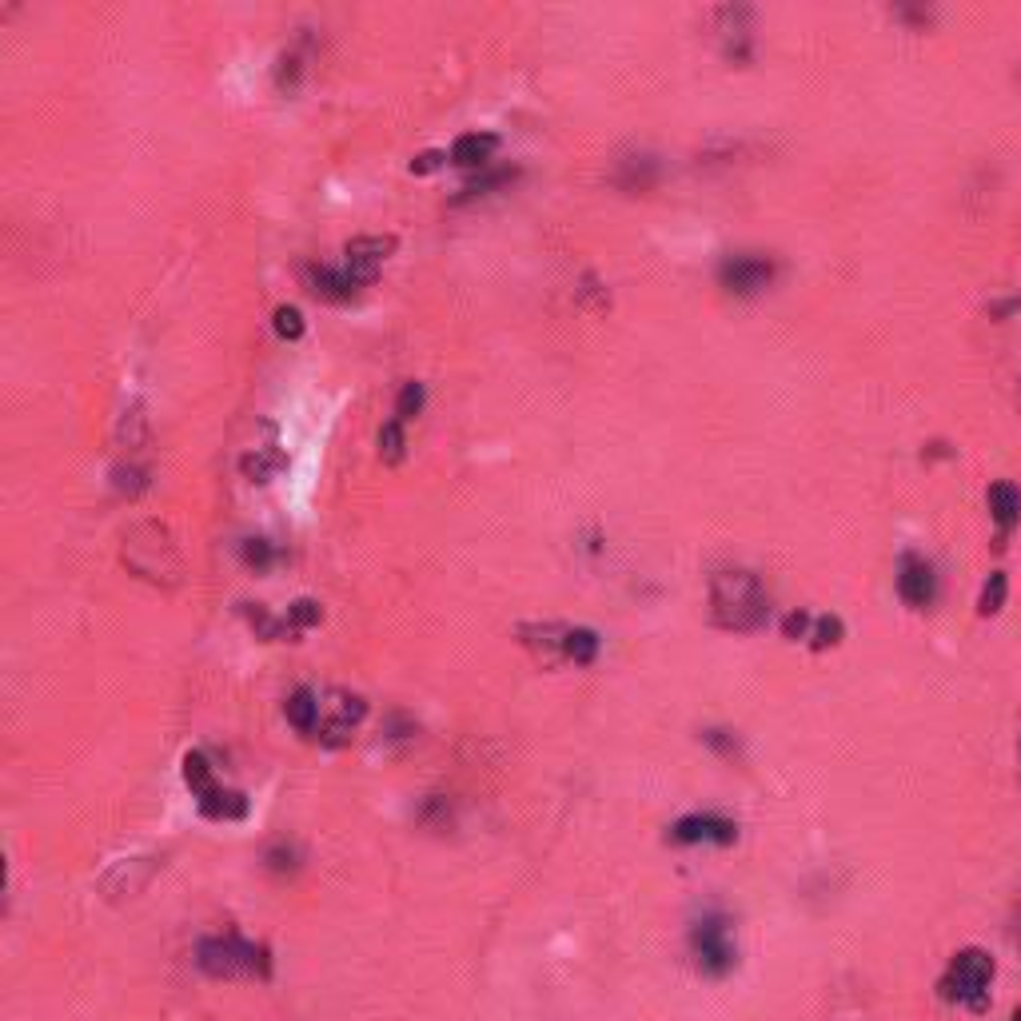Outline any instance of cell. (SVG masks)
Returning <instances> with one entry per match:
<instances>
[{
	"mask_svg": "<svg viewBox=\"0 0 1021 1021\" xmlns=\"http://www.w3.org/2000/svg\"><path fill=\"white\" fill-rule=\"evenodd\" d=\"M710 611L726 631H758L770 619V595L750 571H718L710 579Z\"/></svg>",
	"mask_w": 1021,
	"mask_h": 1021,
	"instance_id": "6da1fadb",
	"label": "cell"
},
{
	"mask_svg": "<svg viewBox=\"0 0 1021 1021\" xmlns=\"http://www.w3.org/2000/svg\"><path fill=\"white\" fill-rule=\"evenodd\" d=\"M196 966L208 978H264L268 950L244 942L240 934H212L196 946Z\"/></svg>",
	"mask_w": 1021,
	"mask_h": 1021,
	"instance_id": "7a4b0ae2",
	"label": "cell"
},
{
	"mask_svg": "<svg viewBox=\"0 0 1021 1021\" xmlns=\"http://www.w3.org/2000/svg\"><path fill=\"white\" fill-rule=\"evenodd\" d=\"M994 982V958L986 950H962L950 962V974L942 978V998L962 1002L970 1010H986V990Z\"/></svg>",
	"mask_w": 1021,
	"mask_h": 1021,
	"instance_id": "3957f363",
	"label": "cell"
},
{
	"mask_svg": "<svg viewBox=\"0 0 1021 1021\" xmlns=\"http://www.w3.org/2000/svg\"><path fill=\"white\" fill-rule=\"evenodd\" d=\"M124 563L144 575V579H176L180 571V559H176V547L172 539L152 523V543H144V527H136L132 535H124Z\"/></svg>",
	"mask_w": 1021,
	"mask_h": 1021,
	"instance_id": "277c9868",
	"label": "cell"
},
{
	"mask_svg": "<svg viewBox=\"0 0 1021 1021\" xmlns=\"http://www.w3.org/2000/svg\"><path fill=\"white\" fill-rule=\"evenodd\" d=\"M690 950H694V962L702 974L710 978H722L734 970L738 954H734V942H730V922L726 918H702L694 930H690Z\"/></svg>",
	"mask_w": 1021,
	"mask_h": 1021,
	"instance_id": "5b68a950",
	"label": "cell"
},
{
	"mask_svg": "<svg viewBox=\"0 0 1021 1021\" xmlns=\"http://www.w3.org/2000/svg\"><path fill=\"white\" fill-rule=\"evenodd\" d=\"M774 276H778V264L762 252H738L718 264V284L730 296H758L774 284Z\"/></svg>",
	"mask_w": 1021,
	"mask_h": 1021,
	"instance_id": "8992f818",
	"label": "cell"
},
{
	"mask_svg": "<svg viewBox=\"0 0 1021 1021\" xmlns=\"http://www.w3.org/2000/svg\"><path fill=\"white\" fill-rule=\"evenodd\" d=\"M367 284L347 268V264H312L308 268V292L316 300H328V304H347L363 292Z\"/></svg>",
	"mask_w": 1021,
	"mask_h": 1021,
	"instance_id": "52a82bcc",
	"label": "cell"
},
{
	"mask_svg": "<svg viewBox=\"0 0 1021 1021\" xmlns=\"http://www.w3.org/2000/svg\"><path fill=\"white\" fill-rule=\"evenodd\" d=\"M734 838H738V826L722 814H686L671 826V842H679V846H698V842L730 846Z\"/></svg>",
	"mask_w": 1021,
	"mask_h": 1021,
	"instance_id": "ba28073f",
	"label": "cell"
},
{
	"mask_svg": "<svg viewBox=\"0 0 1021 1021\" xmlns=\"http://www.w3.org/2000/svg\"><path fill=\"white\" fill-rule=\"evenodd\" d=\"M395 252V236H355L347 248H343V264L371 288L375 284V276H379V268H383V260Z\"/></svg>",
	"mask_w": 1021,
	"mask_h": 1021,
	"instance_id": "9c48e42d",
	"label": "cell"
},
{
	"mask_svg": "<svg viewBox=\"0 0 1021 1021\" xmlns=\"http://www.w3.org/2000/svg\"><path fill=\"white\" fill-rule=\"evenodd\" d=\"M898 595L914 607L926 611L938 599V575L922 555H902V571H898Z\"/></svg>",
	"mask_w": 1021,
	"mask_h": 1021,
	"instance_id": "30bf717a",
	"label": "cell"
},
{
	"mask_svg": "<svg viewBox=\"0 0 1021 1021\" xmlns=\"http://www.w3.org/2000/svg\"><path fill=\"white\" fill-rule=\"evenodd\" d=\"M499 152V136L495 132H463L455 144H451V164L455 168H487L491 164V156Z\"/></svg>",
	"mask_w": 1021,
	"mask_h": 1021,
	"instance_id": "8fae6325",
	"label": "cell"
},
{
	"mask_svg": "<svg viewBox=\"0 0 1021 1021\" xmlns=\"http://www.w3.org/2000/svg\"><path fill=\"white\" fill-rule=\"evenodd\" d=\"M196 806H200L204 818H216V822H236V818L248 814V798L240 790H224V786H216L212 794L196 798Z\"/></svg>",
	"mask_w": 1021,
	"mask_h": 1021,
	"instance_id": "7c38bea8",
	"label": "cell"
},
{
	"mask_svg": "<svg viewBox=\"0 0 1021 1021\" xmlns=\"http://www.w3.org/2000/svg\"><path fill=\"white\" fill-rule=\"evenodd\" d=\"M284 467H288V455L276 451V447H256V451H248V455L240 459V471H244V479H252V483H272Z\"/></svg>",
	"mask_w": 1021,
	"mask_h": 1021,
	"instance_id": "4fadbf2b",
	"label": "cell"
},
{
	"mask_svg": "<svg viewBox=\"0 0 1021 1021\" xmlns=\"http://www.w3.org/2000/svg\"><path fill=\"white\" fill-rule=\"evenodd\" d=\"M990 515H994V523L1002 527V535L1006 531H1014V523L1021 519V491L1014 483H994L990 487Z\"/></svg>",
	"mask_w": 1021,
	"mask_h": 1021,
	"instance_id": "5bb4252c",
	"label": "cell"
},
{
	"mask_svg": "<svg viewBox=\"0 0 1021 1021\" xmlns=\"http://www.w3.org/2000/svg\"><path fill=\"white\" fill-rule=\"evenodd\" d=\"M288 722L300 730V734H316L320 730V694H312V690H296L292 698H288Z\"/></svg>",
	"mask_w": 1021,
	"mask_h": 1021,
	"instance_id": "9a60e30c",
	"label": "cell"
},
{
	"mask_svg": "<svg viewBox=\"0 0 1021 1021\" xmlns=\"http://www.w3.org/2000/svg\"><path fill=\"white\" fill-rule=\"evenodd\" d=\"M595 655H599V639H595V631H587V627H567V631H563V659H567V663H575V667H591V663H595Z\"/></svg>",
	"mask_w": 1021,
	"mask_h": 1021,
	"instance_id": "2e32d148",
	"label": "cell"
},
{
	"mask_svg": "<svg viewBox=\"0 0 1021 1021\" xmlns=\"http://www.w3.org/2000/svg\"><path fill=\"white\" fill-rule=\"evenodd\" d=\"M184 782H188L192 798H204V794H212V790L220 786L216 774H212V762H208L200 750H188V754H184Z\"/></svg>",
	"mask_w": 1021,
	"mask_h": 1021,
	"instance_id": "e0dca14e",
	"label": "cell"
},
{
	"mask_svg": "<svg viewBox=\"0 0 1021 1021\" xmlns=\"http://www.w3.org/2000/svg\"><path fill=\"white\" fill-rule=\"evenodd\" d=\"M403 455H407L403 423H399V419H391V423H383V427H379V459L395 467V463H403Z\"/></svg>",
	"mask_w": 1021,
	"mask_h": 1021,
	"instance_id": "ac0fdd59",
	"label": "cell"
},
{
	"mask_svg": "<svg viewBox=\"0 0 1021 1021\" xmlns=\"http://www.w3.org/2000/svg\"><path fill=\"white\" fill-rule=\"evenodd\" d=\"M423 399H427L423 383H419V379H407V383L399 387V395H395V419H399V423L415 419V415L423 411Z\"/></svg>",
	"mask_w": 1021,
	"mask_h": 1021,
	"instance_id": "d6986e66",
	"label": "cell"
},
{
	"mask_svg": "<svg viewBox=\"0 0 1021 1021\" xmlns=\"http://www.w3.org/2000/svg\"><path fill=\"white\" fill-rule=\"evenodd\" d=\"M511 180H515V168H487V172H479V176H471L463 184V196H483V192H495V188H503Z\"/></svg>",
	"mask_w": 1021,
	"mask_h": 1021,
	"instance_id": "ffe728a7",
	"label": "cell"
},
{
	"mask_svg": "<svg viewBox=\"0 0 1021 1021\" xmlns=\"http://www.w3.org/2000/svg\"><path fill=\"white\" fill-rule=\"evenodd\" d=\"M272 324H276V336H280V340H300V336H304V316H300V308H292V304H280L276 316H272Z\"/></svg>",
	"mask_w": 1021,
	"mask_h": 1021,
	"instance_id": "44dd1931",
	"label": "cell"
},
{
	"mask_svg": "<svg viewBox=\"0 0 1021 1021\" xmlns=\"http://www.w3.org/2000/svg\"><path fill=\"white\" fill-rule=\"evenodd\" d=\"M284 619H288V627H292V631H304V627H316V623L324 619V611H320V603H316V599H300V603H292V607H288V615H284Z\"/></svg>",
	"mask_w": 1021,
	"mask_h": 1021,
	"instance_id": "7402d4cb",
	"label": "cell"
},
{
	"mask_svg": "<svg viewBox=\"0 0 1021 1021\" xmlns=\"http://www.w3.org/2000/svg\"><path fill=\"white\" fill-rule=\"evenodd\" d=\"M834 643H842V623H838V619H818L814 631H810V647H814V651H826V647H834Z\"/></svg>",
	"mask_w": 1021,
	"mask_h": 1021,
	"instance_id": "603a6c76",
	"label": "cell"
},
{
	"mask_svg": "<svg viewBox=\"0 0 1021 1021\" xmlns=\"http://www.w3.org/2000/svg\"><path fill=\"white\" fill-rule=\"evenodd\" d=\"M1002 603H1006V575L998 571V575H990V583L982 591V615H998Z\"/></svg>",
	"mask_w": 1021,
	"mask_h": 1021,
	"instance_id": "cb8c5ba5",
	"label": "cell"
},
{
	"mask_svg": "<svg viewBox=\"0 0 1021 1021\" xmlns=\"http://www.w3.org/2000/svg\"><path fill=\"white\" fill-rule=\"evenodd\" d=\"M240 555H244V563H248V567L264 571V567L272 563V543H268V539H248V543L240 547Z\"/></svg>",
	"mask_w": 1021,
	"mask_h": 1021,
	"instance_id": "d4e9b609",
	"label": "cell"
},
{
	"mask_svg": "<svg viewBox=\"0 0 1021 1021\" xmlns=\"http://www.w3.org/2000/svg\"><path fill=\"white\" fill-rule=\"evenodd\" d=\"M451 156L447 152H419L415 160H411V176H427V172H435V168H443Z\"/></svg>",
	"mask_w": 1021,
	"mask_h": 1021,
	"instance_id": "484cf974",
	"label": "cell"
},
{
	"mask_svg": "<svg viewBox=\"0 0 1021 1021\" xmlns=\"http://www.w3.org/2000/svg\"><path fill=\"white\" fill-rule=\"evenodd\" d=\"M782 631H786V639H810V615H802V611L786 615Z\"/></svg>",
	"mask_w": 1021,
	"mask_h": 1021,
	"instance_id": "4316f807",
	"label": "cell"
},
{
	"mask_svg": "<svg viewBox=\"0 0 1021 1021\" xmlns=\"http://www.w3.org/2000/svg\"><path fill=\"white\" fill-rule=\"evenodd\" d=\"M1014 942L1021 946V906H1018V914H1014Z\"/></svg>",
	"mask_w": 1021,
	"mask_h": 1021,
	"instance_id": "83f0119b",
	"label": "cell"
},
{
	"mask_svg": "<svg viewBox=\"0 0 1021 1021\" xmlns=\"http://www.w3.org/2000/svg\"><path fill=\"white\" fill-rule=\"evenodd\" d=\"M1014 1021H1021V1010H1018V1014H1014Z\"/></svg>",
	"mask_w": 1021,
	"mask_h": 1021,
	"instance_id": "f1b7e54d",
	"label": "cell"
}]
</instances>
